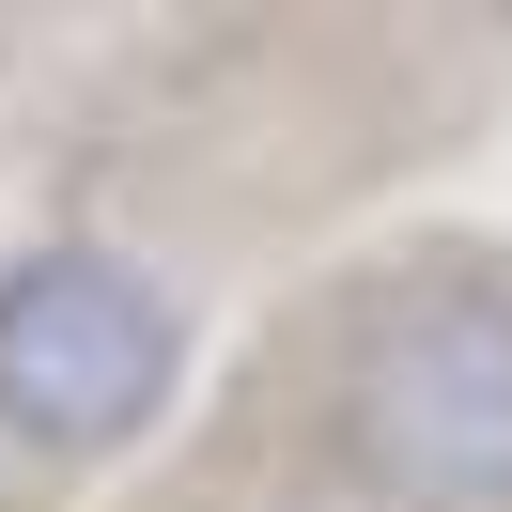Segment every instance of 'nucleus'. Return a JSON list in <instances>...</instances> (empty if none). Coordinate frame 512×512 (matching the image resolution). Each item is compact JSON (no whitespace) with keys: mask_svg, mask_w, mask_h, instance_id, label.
<instances>
[{"mask_svg":"<svg viewBox=\"0 0 512 512\" xmlns=\"http://www.w3.org/2000/svg\"><path fill=\"white\" fill-rule=\"evenodd\" d=\"M326 466L388 512H512V295L419 280L326 373Z\"/></svg>","mask_w":512,"mask_h":512,"instance_id":"obj_1","label":"nucleus"},{"mask_svg":"<svg viewBox=\"0 0 512 512\" xmlns=\"http://www.w3.org/2000/svg\"><path fill=\"white\" fill-rule=\"evenodd\" d=\"M187 388V311L140 280L125 249L63 233V249L0 264V435L32 450H125Z\"/></svg>","mask_w":512,"mask_h":512,"instance_id":"obj_2","label":"nucleus"}]
</instances>
